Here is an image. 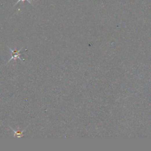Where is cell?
<instances>
[{
  "label": "cell",
  "mask_w": 151,
  "mask_h": 151,
  "mask_svg": "<svg viewBox=\"0 0 151 151\" xmlns=\"http://www.w3.org/2000/svg\"><path fill=\"white\" fill-rule=\"evenodd\" d=\"M10 50L11 51V59L9 60V62L12 60V59H20L21 60V59L20 58V55H21V54H20V51L21 50V49H20V50H19V51H17V50H12V49H11L10 48Z\"/></svg>",
  "instance_id": "6da1fadb"
},
{
  "label": "cell",
  "mask_w": 151,
  "mask_h": 151,
  "mask_svg": "<svg viewBox=\"0 0 151 151\" xmlns=\"http://www.w3.org/2000/svg\"><path fill=\"white\" fill-rule=\"evenodd\" d=\"M25 1H28V3L29 4H31V1H30V0H19V1H17V2L16 3H15V5H17V4H18L20 2H24Z\"/></svg>",
  "instance_id": "7a4b0ae2"
}]
</instances>
